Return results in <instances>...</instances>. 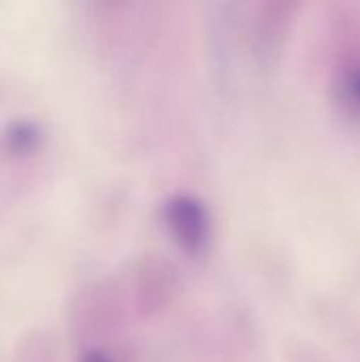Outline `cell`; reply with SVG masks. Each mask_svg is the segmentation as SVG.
<instances>
[{
  "label": "cell",
  "mask_w": 360,
  "mask_h": 362,
  "mask_svg": "<svg viewBox=\"0 0 360 362\" xmlns=\"http://www.w3.org/2000/svg\"><path fill=\"white\" fill-rule=\"evenodd\" d=\"M163 225L172 240L187 252H202L210 238L206 206L191 195H174L163 204Z\"/></svg>",
  "instance_id": "1"
},
{
  "label": "cell",
  "mask_w": 360,
  "mask_h": 362,
  "mask_svg": "<svg viewBox=\"0 0 360 362\" xmlns=\"http://www.w3.org/2000/svg\"><path fill=\"white\" fill-rule=\"evenodd\" d=\"M333 95L346 117L360 121V55L344 59L335 68Z\"/></svg>",
  "instance_id": "2"
},
{
  "label": "cell",
  "mask_w": 360,
  "mask_h": 362,
  "mask_svg": "<svg viewBox=\"0 0 360 362\" xmlns=\"http://www.w3.org/2000/svg\"><path fill=\"white\" fill-rule=\"evenodd\" d=\"M83 362H112L106 354H102V352H89V354H85L83 356Z\"/></svg>",
  "instance_id": "3"
}]
</instances>
